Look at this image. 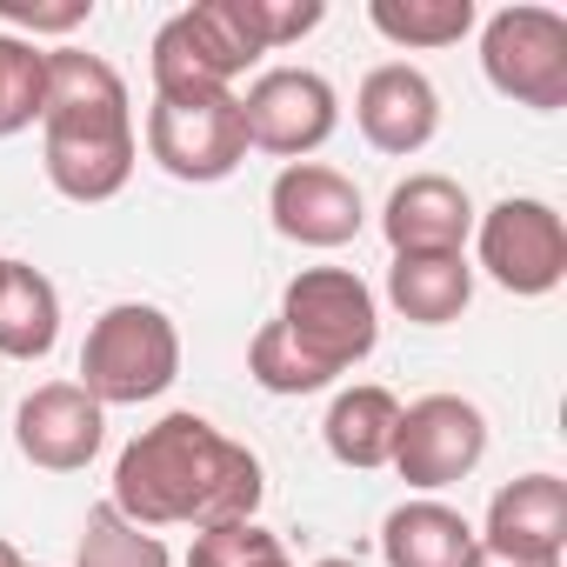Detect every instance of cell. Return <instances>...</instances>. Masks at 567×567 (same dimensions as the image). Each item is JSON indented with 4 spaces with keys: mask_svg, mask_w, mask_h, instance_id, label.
Instances as JSON below:
<instances>
[{
    "mask_svg": "<svg viewBox=\"0 0 567 567\" xmlns=\"http://www.w3.org/2000/svg\"><path fill=\"white\" fill-rule=\"evenodd\" d=\"M134 527H227L254 520L267 501V467L254 447L227 441L207 414H161L114 461L107 494Z\"/></svg>",
    "mask_w": 567,
    "mask_h": 567,
    "instance_id": "1",
    "label": "cell"
},
{
    "mask_svg": "<svg viewBox=\"0 0 567 567\" xmlns=\"http://www.w3.org/2000/svg\"><path fill=\"white\" fill-rule=\"evenodd\" d=\"M141 134L134 94L114 61L87 48H48V101H41V167L54 194L101 207L134 181Z\"/></svg>",
    "mask_w": 567,
    "mask_h": 567,
    "instance_id": "2",
    "label": "cell"
},
{
    "mask_svg": "<svg viewBox=\"0 0 567 567\" xmlns=\"http://www.w3.org/2000/svg\"><path fill=\"white\" fill-rule=\"evenodd\" d=\"M181 381V328L154 301H114L81 341V388L101 408L161 401Z\"/></svg>",
    "mask_w": 567,
    "mask_h": 567,
    "instance_id": "3",
    "label": "cell"
},
{
    "mask_svg": "<svg viewBox=\"0 0 567 567\" xmlns=\"http://www.w3.org/2000/svg\"><path fill=\"white\" fill-rule=\"evenodd\" d=\"M280 328L301 354H315L334 381L348 368H361L381 341V301L354 267H301L280 295Z\"/></svg>",
    "mask_w": 567,
    "mask_h": 567,
    "instance_id": "4",
    "label": "cell"
},
{
    "mask_svg": "<svg viewBox=\"0 0 567 567\" xmlns=\"http://www.w3.org/2000/svg\"><path fill=\"white\" fill-rule=\"evenodd\" d=\"M474 254L494 288H507L514 301H540L567 280V220L540 194H507L474 214Z\"/></svg>",
    "mask_w": 567,
    "mask_h": 567,
    "instance_id": "5",
    "label": "cell"
},
{
    "mask_svg": "<svg viewBox=\"0 0 567 567\" xmlns=\"http://www.w3.org/2000/svg\"><path fill=\"white\" fill-rule=\"evenodd\" d=\"M481 74L514 107H534V114L567 107V21L554 8H534V0H514V8L487 14Z\"/></svg>",
    "mask_w": 567,
    "mask_h": 567,
    "instance_id": "6",
    "label": "cell"
},
{
    "mask_svg": "<svg viewBox=\"0 0 567 567\" xmlns=\"http://www.w3.org/2000/svg\"><path fill=\"white\" fill-rule=\"evenodd\" d=\"M147 154L161 174L187 187H214L247 161V127L234 94H154L147 101Z\"/></svg>",
    "mask_w": 567,
    "mask_h": 567,
    "instance_id": "7",
    "label": "cell"
},
{
    "mask_svg": "<svg viewBox=\"0 0 567 567\" xmlns=\"http://www.w3.org/2000/svg\"><path fill=\"white\" fill-rule=\"evenodd\" d=\"M234 101H240L247 147H260L274 161H308L341 127V94L315 68H260L247 81V94H234Z\"/></svg>",
    "mask_w": 567,
    "mask_h": 567,
    "instance_id": "8",
    "label": "cell"
},
{
    "mask_svg": "<svg viewBox=\"0 0 567 567\" xmlns=\"http://www.w3.org/2000/svg\"><path fill=\"white\" fill-rule=\"evenodd\" d=\"M487 454V414L461 394H421L401 408V427H394V454L388 467L421 487V494H441L454 481H467Z\"/></svg>",
    "mask_w": 567,
    "mask_h": 567,
    "instance_id": "9",
    "label": "cell"
},
{
    "mask_svg": "<svg viewBox=\"0 0 567 567\" xmlns=\"http://www.w3.org/2000/svg\"><path fill=\"white\" fill-rule=\"evenodd\" d=\"M267 214H274V234L295 240V247H348L361 227H368V200L361 187L328 167V161H288L267 187Z\"/></svg>",
    "mask_w": 567,
    "mask_h": 567,
    "instance_id": "10",
    "label": "cell"
},
{
    "mask_svg": "<svg viewBox=\"0 0 567 567\" xmlns=\"http://www.w3.org/2000/svg\"><path fill=\"white\" fill-rule=\"evenodd\" d=\"M107 441V408L81 381H41L14 408V447L41 474H81Z\"/></svg>",
    "mask_w": 567,
    "mask_h": 567,
    "instance_id": "11",
    "label": "cell"
},
{
    "mask_svg": "<svg viewBox=\"0 0 567 567\" xmlns=\"http://www.w3.org/2000/svg\"><path fill=\"white\" fill-rule=\"evenodd\" d=\"M354 127H361V141H368L374 154L408 161V154H421V147L441 134V94H434V81H427L421 68L381 61V68L361 81V94H354Z\"/></svg>",
    "mask_w": 567,
    "mask_h": 567,
    "instance_id": "12",
    "label": "cell"
},
{
    "mask_svg": "<svg viewBox=\"0 0 567 567\" xmlns=\"http://www.w3.org/2000/svg\"><path fill=\"white\" fill-rule=\"evenodd\" d=\"M474 534H481V554H501V560H560L567 554V481L520 474L494 487L487 520Z\"/></svg>",
    "mask_w": 567,
    "mask_h": 567,
    "instance_id": "13",
    "label": "cell"
},
{
    "mask_svg": "<svg viewBox=\"0 0 567 567\" xmlns=\"http://www.w3.org/2000/svg\"><path fill=\"white\" fill-rule=\"evenodd\" d=\"M381 234L394 254H467L474 200L447 174H408L381 207Z\"/></svg>",
    "mask_w": 567,
    "mask_h": 567,
    "instance_id": "14",
    "label": "cell"
},
{
    "mask_svg": "<svg viewBox=\"0 0 567 567\" xmlns=\"http://www.w3.org/2000/svg\"><path fill=\"white\" fill-rule=\"evenodd\" d=\"M481 554V534L461 507L421 494V501H401L388 520H381V560L388 567H474Z\"/></svg>",
    "mask_w": 567,
    "mask_h": 567,
    "instance_id": "15",
    "label": "cell"
},
{
    "mask_svg": "<svg viewBox=\"0 0 567 567\" xmlns=\"http://www.w3.org/2000/svg\"><path fill=\"white\" fill-rule=\"evenodd\" d=\"M388 301L414 328H447L474 301V267H467V254H394Z\"/></svg>",
    "mask_w": 567,
    "mask_h": 567,
    "instance_id": "16",
    "label": "cell"
},
{
    "mask_svg": "<svg viewBox=\"0 0 567 567\" xmlns=\"http://www.w3.org/2000/svg\"><path fill=\"white\" fill-rule=\"evenodd\" d=\"M394 427H401V401L381 388V381H361V388H341L328 401V421H321V441L341 467L354 474H374L388 467L394 454Z\"/></svg>",
    "mask_w": 567,
    "mask_h": 567,
    "instance_id": "17",
    "label": "cell"
},
{
    "mask_svg": "<svg viewBox=\"0 0 567 567\" xmlns=\"http://www.w3.org/2000/svg\"><path fill=\"white\" fill-rule=\"evenodd\" d=\"M61 341V295L54 280L8 254L0 267V354L8 361H48Z\"/></svg>",
    "mask_w": 567,
    "mask_h": 567,
    "instance_id": "18",
    "label": "cell"
},
{
    "mask_svg": "<svg viewBox=\"0 0 567 567\" xmlns=\"http://www.w3.org/2000/svg\"><path fill=\"white\" fill-rule=\"evenodd\" d=\"M187 34L200 41L207 68L234 87L247 68L267 61V41H260V21H254V0H194V8H181Z\"/></svg>",
    "mask_w": 567,
    "mask_h": 567,
    "instance_id": "19",
    "label": "cell"
},
{
    "mask_svg": "<svg viewBox=\"0 0 567 567\" xmlns=\"http://www.w3.org/2000/svg\"><path fill=\"white\" fill-rule=\"evenodd\" d=\"M481 21L474 0H368V28L394 48H454Z\"/></svg>",
    "mask_w": 567,
    "mask_h": 567,
    "instance_id": "20",
    "label": "cell"
},
{
    "mask_svg": "<svg viewBox=\"0 0 567 567\" xmlns=\"http://www.w3.org/2000/svg\"><path fill=\"white\" fill-rule=\"evenodd\" d=\"M74 567H167V540L154 527H134L114 501H94L74 540Z\"/></svg>",
    "mask_w": 567,
    "mask_h": 567,
    "instance_id": "21",
    "label": "cell"
},
{
    "mask_svg": "<svg viewBox=\"0 0 567 567\" xmlns=\"http://www.w3.org/2000/svg\"><path fill=\"white\" fill-rule=\"evenodd\" d=\"M247 374H254V388H267V394H280V401H301V394L334 388V374H328L315 354H301L280 321H267V328L247 341Z\"/></svg>",
    "mask_w": 567,
    "mask_h": 567,
    "instance_id": "22",
    "label": "cell"
},
{
    "mask_svg": "<svg viewBox=\"0 0 567 567\" xmlns=\"http://www.w3.org/2000/svg\"><path fill=\"white\" fill-rule=\"evenodd\" d=\"M41 101H48V48L0 34V141L41 127Z\"/></svg>",
    "mask_w": 567,
    "mask_h": 567,
    "instance_id": "23",
    "label": "cell"
},
{
    "mask_svg": "<svg viewBox=\"0 0 567 567\" xmlns=\"http://www.w3.org/2000/svg\"><path fill=\"white\" fill-rule=\"evenodd\" d=\"M267 547H280V534H267L260 520H227V527H200L187 547V567H254Z\"/></svg>",
    "mask_w": 567,
    "mask_h": 567,
    "instance_id": "24",
    "label": "cell"
},
{
    "mask_svg": "<svg viewBox=\"0 0 567 567\" xmlns=\"http://www.w3.org/2000/svg\"><path fill=\"white\" fill-rule=\"evenodd\" d=\"M0 21H8V34H21V41L41 48V34H74V28H87V21H94V0H68V8H28V0H0Z\"/></svg>",
    "mask_w": 567,
    "mask_h": 567,
    "instance_id": "25",
    "label": "cell"
},
{
    "mask_svg": "<svg viewBox=\"0 0 567 567\" xmlns=\"http://www.w3.org/2000/svg\"><path fill=\"white\" fill-rule=\"evenodd\" d=\"M254 21H260V41L274 54V48H295L301 34H315L328 21V8L321 0H254Z\"/></svg>",
    "mask_w": 567,
    "mask_h": 567,
    "instance_id": "26",
    "label": "cell"
},
{
    "mask_svg": "<svg viewBox=\"0 0 567 567\" xmlns=\"http://www.w3.org/2000/svg\"><path fill=\"white\" fill-rule=\"evenodd\" d=\"M474 567H560V560H501V554H474Z\"/></svg>",
    "mask_w": 567,
    "mask_h": 567,
    "instance_id": "27",
    "label": "cell"
},
{
    "mask_svg": "<svg viewBox=\"0 0 567 567\" xmlns=\"http://www.w3.org/2000/svg\"><path fill=\"white\" fill-rule=\"evenodd\" d=\"M0 567H28V560H21V547H14V540H0Z\"/></svg>",
    "mask_w": 567,
    "mask_h": 567,
    "instance_id": "28",
    "label": "cell"
},
{
    "mask_svg": "<svg viewBox=\"0 0 567 567\" xmlns=\"http://www.w3.org/2000/svg\"><path fill=\"white\" fill-rule=\"evenodd\" d=\"M315 567H361V560H341V554H328V560H315Z\"/></svg>",
    "mask_w": 567,
    "mask_h": 567,
    "instance_id": "29",
    "label": "cell"
},
{
    "mask_svg": "<svg viewBox=\"0 0 567 567\" xmlns=\"http://www.w3.org/2000/svg\"><path fill=\"white\" fill-rule=\"evenodd\" d=\"M0 267H8V254H0Z\"/></svg>",
    "mask_w": 567,
    "mask_h": 567,
    "instance_id": "30",
    "label": "cell"
}]
</instances>
